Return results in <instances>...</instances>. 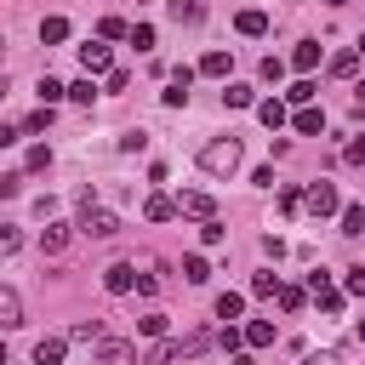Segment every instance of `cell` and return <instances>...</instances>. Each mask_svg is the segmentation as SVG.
<instances>
[{"mask_svg": "<svg viewBox=\"0 0 365 365\" xmlns=\"http://www.w3.org/2000/svg\"><path fill=\"white\" fill-rule=\"evenodd\" d=\"M68 97H74V103H91V97H97V86H91V74H86V80H74V86H68Z\"/></svg>", "mask_w": 365, "mask_h": 365, "instance_id": "cell-40", "label": "cell"}, {"mask_svg": "<svg viewBox=\"0 0 365 365\" xmlns=\"http://www.w3.org/2000/svg\"><path fill=\"white\" fill-rule=\"evenodd\" d=\"M325 6H342V0H325Z\"/></svg>", "mask_w": 365, "mask_h": 365, "instance_id": "cell-59", "label": "cell"}, {"mask_svg": "<svg viewBox=\"0 0 365 365\" xmlns=\"http://www.w3.org/2000/svg\"><path fill=\"white\" fill-rule=\"evenodd\" d=\"M125 34H131L125 17H103V23H97V40H125Z\"/></svg>", "mask_w": 365, "mask_h": 365, "instance_id": "cell-25", "label": "cell"}, {"mask_svg": "<svg viewBox=\"0 0 365 365\" xmlns=\"http://www.w3.org/2000/svg\"><path fill=\"white\" fill-rule=\"evenodd\" d=\"M0 57H6V34H0Z\"/></svg>", "mask_w": 365, "mask_h": 365, "instance_id": "cell-57", "label": "cell"}, {"mask_svg": "<svg viewBox=\"0 0 365 365\" xmlns=\"http://www.w3.org/2000/svg\"><path fill=\"white\" fill-rule=\"evenodd\" d=\"M348 297H365V268H348Z\"/></svg>", "mask_w": 365, "mask_h": 365, "instance_id": "cell-49", "label": "cell"}, {"mask_svg": "<svg viewBox=\"0 0 365 365\" xmlns=\"http://www.w3.org/2000/svg\"><path fill=\"white\" fill-rule=\"evenodd\" d=\"M251 297H279V274H251Z\"/></svg>", "mask_w": 365, "mask_h": 365, "instance_id": "cell-31", "label": "cell"}, {"mask_svg": "<svg viewBox=\"0 0 365 365\" xmlns=\"http://www.w3.org/2000/svg\"><path fill=\"white\" fill-rule=\"evenodd\" d=\"M80 228H86L91 240H114V234H120V217H114V211H103V205H91V211L80 217Z\"/></svg>", "mask_w": 365, "mask_h": 365, "instance_id": "cell-4", "label": "cell"}, {"mask_svg": "<svg viewBox=\"0 0 365 365\" xmlns=\"http://www.w3.org/2000/svg\"><path fill=\"white\" fill-rule=\"evenodd\" d=\"M103 86H108V91H125V86H131V74H125V68H108V74H103Z\"/></svg>", "mask_w": 365, "mask_h": 365, "instance_id": "cell-44", "label": "cell"}, {"mask_svg": "<svg viewBox=\"0 0 365 365\" xmlns=\"http://www.w3.org/2000/svg\"><path fill=\"white\" fill-rule=\"evenodd\" d=\"M182 279H188V285H205V279H211V262H205L200 251H188V257H182Z\"/></svg>", "mask_w": 365, "mask_h": 365, "instance_id": "cell-17", "label": "cell"}, {"mask_svg": "<svg viewBox=\"0 0 365 365\" xmlns=\"http://www.w3.org/2000/svg\"><path fill=\"white\" fill-rule=\"evenodd\" d=\"M222 240H228V228H222L217 217H211V222H200V245H222Z\"/></svg>", "mask_w": 365, "mask_h": 365, "instance_id": "cell-35", "label": "cell"}, {"mask_svg": "<svg viewBox=\"0 0 365 365\" xmlns=\"http://www.w3.org/2000/svg\"><path fill=\"white\" fill-rule=\"evenodd\" d=\"M57 97H68V86H57L51 74H40V108H51Z\"/></svg>", "mask_w": 365, "mask_h": 365, "instance_id": "cell-29", "label": "cell"}, {"mask_svg": "<svg viewBox=\"0 0 365 365\" xmlns=\"http://www.w3.org/2000/svg\"><path fill=\"white\" fill-rule=\"evenodd\" d=\"M23 325V297L11 285H0V331H17Z\"/></svg>", "mask_w": 365, "mask_h": 365, "instance_id": "cell-10", "label": "cell"}, {"mask_svg": "<svg viewBox=\"0 0 365 365\" xmlns=\"http://www.w3.org/2000/svg\"><path fill=\"white\" fill-rule=\"evenodd\" d=\"M17 188H23V171H11V177H0V200H11Z\"/></svg>", "mask_w": 365, "mask_h": 365, "instance_id": "cell-48", "label": "cell"}, {"mask_svg": "<svg viewBox=\"0 0 365 365\" xmlns=\"http://www.w3.org/2000/svg\"><path fill=\"white\" fill-rule=\"evenodd\" d=\"M17 245H23V234H17V228H6V222H0V257H17Z\"/></svg>", "mask_w": 365, "mask_h": 365, "instance_id": "cell-39", "label": "cell"}, {"mask_svg": "<svg viewBox=\"0 0 365 365\" xmlns=\"http://www.w3.org/2000/svg\"><path fill=\"white\" fill-rule=\"evenodd\" d=\"M314 97H319V86H314V80H297V86L285 91V103H297V108H308Z\"/></svg>", "mask_w": 365, "mask_h": 365, "instance_id": "cell-26", "label": "cell"}, {"mask_svg": "<svg viewBox=\"0 0 365 365\" xmlns=\"http://www.w3.org/2000/svg\"><path fill=\"white\" fill-rule=\"evenodd\" d=\"M302 205H308L314 217H331V211H342V200H336V182H325V177H319V182H308V188H302Z\"/></svg>", "mask_w": 365, "mask_h": 365, "instance_id": "cell-2", "label": "cell"}, {"mask_svg": "<svg viewBox=\"0 0 365 365\" xmlns=\"http://www.w3.org/2000/svg\"><path fill=\"white\" fill-rule=\"evenodd\" d=\"M177 217H200V222H211V217H217V200H211L205 188H188V194H177Z\"/></svg>", "mask_w": 365, "mask_h": 365, "instance_id": "cell-3", "label": "cell"}, {"mask_svg": "<svg viewBox=\"0 0 365 365\" xmlns=\"http://www.w3.org/2000/svg\"><path fill=\"white\" fill-rule=\"evenodd\" d=\"M80 68H86V74H108V68H114V63H108V46H103V40H86V46H80Z\"/></svg>", "mask_w": 365, "mask_h": 365, "instance_id": "cell-9", "label": "cell"}, {"mask_svg": "<svg viewBox=\"0 0 365 365\" xmlns=\"http://www.w3.org/2000/svg\"><path fill=\"white\" fill-rule=\"evenodd\" d=\"M148 148V131H120V154H143Z\"/></svg>", "mask_w": 365, "mask_h": 365, "instance_id": "cell-34", "label": "cell"}, {"mask_svg": "<svg viewBox=\"0 0 365 365\" xmlns=\"http://www.w3.org/2000/svg\"><path fill=\"white\" fill-rule=\"evenodd\" d=\"M354 51H359V57H365V34H359V46H354Z\"/></svg>", "mask_w": 365, "mask_h": 365, "instance_id": "cell-55", "label": "cell"}, {"mask_svg": "<svg viewBox=\"0 0 365 365\" xmlns=\"http://www.w3.org/2000/svg\"><path fill=\"white\" fill-rule=\"evenodd\" d=\"M228 68H234V57H228V51H205V57H200V74H211V80H222Z\"/></svg>", "mask_w": 365, "mask_h": 365, "instance_id": "cell-20", "label": "cell"}, {"mask_svg": "<svg viewBox=\"0 0 365 365\" xmlns=\"http://www.w3.org/2000/svg\"><path fill=\"white\" fill-rule=\"evenodd\" d=\"M0 97H6V74H0Z\"/></svg>", "mask_w": 365, "mask_h": 365, "instance_id": "cell-58", "label": "cell"}, {"mask_svg": "<svg viewBox=\"0 0 365 365\" xmlns=\"http://www.w3.org/2000/svg\"><path fill=\"white\" fill-rule=\"evenodd\" d=\"M63 354H68V336H40L34 342V365H63Z\"/></svg>", "mask_w": 365, "mask_h": 365, "instance_id": "cell-11", "label": "cell"}, {"mask_svg": "<svg viewBox=\"0 0 365 365\" xmlns=\"http://www.w3.org/2000/svg\"><path fill=\"white\" fill-rule=\"evenodd\" d=\"M200 171L234 177V171H240V137H211V143L200 148Z\"/></svg>", "mask_w": 365, "mask_h": 365, "instance_id": "cell-1", "label": "cell"}, {"mask_svg": "<svg viewBox=\"0 0 365 365\" xmlns=\"http://www.w3.org/2000/svg\"><path fill=\"white\" fill-rule=\"evenodd\" d=\"M143 217H148V222H165V217H177V200H171V194H148V200H143Z\"/></svg>", "mask_w": 365, "mask_h": 365, "instance_id": "cell-12", "label": "cell"}, {"mask_svg": "<svg viewBox=\"0 0 365 365\" xmlns=\"http://www.w3.org/2000/svg\"><path fill=\"white\" fill-rule=\"evenodd\" d=\"M63 245H68V222H46V228H40V251H46V257H57Z\"/></svg>", "mask_w": 365, "mask_h": 365, "instance_id": "cell-13", "label": "cell"}, {"mask_svg": "<svg viewBox=\"0 0 365 365\" xmlns=\"http://www.w3.org/2000/svg\"><path fill=\"white\" fill-rule=\"evenodd\" d=\"M125 40H131L137 51H148V46H154V23H131V34H125Z\"/></svg>", "mask_w": 365, "mask_h": 365, "instance_id": "cell-32", "label": "cell"}, {"mask_svg": "<svg viewBox=\"0 0 365 365\" xmlns=\"http://www.w3.org/2000/svg\"><path fill=\"white\" fill-rule=\"evenodd\" d=\"M234 29L257 40V34H268V11H240V17H234Z\"/></svg>", "mask_w": 365, "mask_h": 365, "instance_id": "cell-18", "label": "cell"}, {"mask_svg": "<svg viewBox=\"0 0 365 365\" xmlns=\"http://www.w3.org/2000/svg\"><path fill=\"white\" fill-rule=\"evenodd\" d=\"M354 108H365V80H359V86H354Z\"/></svg>", "mask_w": 365, "mask_h": 365, "instance_id": "cell-52", "label": "cell"}, {"mask_svg": "<svg viewBox=\"0 0 365 365\" xmlns=\"http://www.w3.org/2000/svg\"><path fill=\"white\" fill-rule=\"evenodd\" d=\"M68 342H103V319H80V325L68 331Z\"/></svg>", "mask_w": 365, "mask_h": 365, "instance_id": "cell-27", "label": "cell"}, {"mask_svg": "<svg viewBox=\"0 0 365 365\" xmlns=\"http://www.w3.org/2000/svg\"><path fill=\"white\" fill-rule=\"evenodd\" d=\"M291 68H319V40H297V51H291Z\"/></svg>", "mask_w": 365, "mask_h": 365, "instance_id": "cell-14", "label": "cell"}, {"mask_svg": "<svg viewBox=\"0 0 365 365\" xmlns=\"http://www.w3.org/2000/svg\"><path fill=\"white\" fill-rule=\"evenodd\" d=\"M302 302H308V291H297V285H279V308H285V314H297Z\"/></svg>", "mask_w": 365, "mask_h": 365, "instance_id": "cell-36", "label": "cell"}, {"mask_svg": "<svg viewBox=\"0 0 365 365\" xmlns=\"http://www.w3.org/2000/svg\"><path fill=\"white\" fill-rule=\"evenodd\" d=\"M257 120H262L268 131H279V125H285V103H279V97H268V103H257Z\"/></svg>", "mask_w": 365, "mask_h": 365, "instance_id": "cell-22", "label": "cell"}, {"mask_svg": "<svg viewBox=\"0 0 365 365\" xmlns=\"http://www.w3.org/2000/svg\"><path fill=\"white\" fill-rule=\"evenodd\" d=\"M228 365H257V359H251V354H234V359H228Z\"/></svg>", "mask_w": 365, "mask_h": 365, "instance_id": "cell-53", "label": "cell"}, {"mask_svg": "<svg viewBox=\"0 0 365 365\" xmlns=\"http://www.w3.org/2000/svg\"><path fill=\"white\" fill-rule=\"evenodd\" d=\"M222 103H228V108H251V103H257V91H251L245 80H228V86H222Z\"/></svg>", "mask_w": 365, "mask_h": 365, "instance_id": "cell-15", "label": "cell"}, {"mask_svg": "<svg viewBox=\"0 0 365 365\" xmlns=\"http://www.w3.org/2000/svg\"><path fill=\"white\" fill-rule=\"evenodd\" d=\"M308 297H319V308H325V314H342V291H336L325 274H308Z\"/></svg>", "mask_w": 365, "mask_h": 365, "instance_id": "cell-7", "label": "cell"}, {"mask_svg": "<svg viewBox=\"0 0 365 365\" xmlns=\"http://www.w3.org/2000/svg\"><path fill=\"white\" fill-rule=\"evenodd\" d=\"M17 137H23V125H6V120H0V148H11Z\"/></svg>", "mask_w": 365, "mask_h": 365, "instance_id": "cell-50", "label": "cell"}, {"mask_svg": "<svg viewBox=\"0 0 365 365\" xmlns=\"http://www.w3.org/2000/svg\"><path fill=\"white\" fill-rule=\"evenodd\" d=\"M97 365H143V359H137V348H131V342L103 336V342H97Z\"/></svg>", "mask_w": 365, "mask_h": 365, "instance_id": "cell-6", "label": "cell"}, {"mask_svg": "<svg viewBox=\"0 0 365 365\" xmlns=\"http://www.w3.org/2000/svg\"><path fill=\"white\" fill-rule=\"evenodd\" d=\"M279 211L297 217V211H302V188H279Z\"/></svg>", "mask_w": 365, "mask_h": 365, "instance_id": "cell-37", "label": "cell"}, {"mask_svg": "<svg viewBox=\"0 0 365 365\" xmlns=\"http://www.w3.org/2000/svg\"><path fill=\"white\" fill-rule=\"evenodd\" d=\"M331 74H336V80H354V74H359V51H354V46L336 51V57H331Z\"/></svg>", "mask_w": 365, "mask_h": 365, "instance_id": "cell-21", "label": "cell"}, {"mask_svg": "<svg viewBox=\"0 0 365 365\" xmlns=\"http://www.w3.org/2000/svg\"><path fill=\"white\" fill-rule=\"evenodd\" d=\"M342 234H365V205H342Z\"/></svg>", "mask_w": 365, "mask_h": 365, "instance_id": "cell-30", "label": "cell"}, {"mask_svg": "<svg viewBox=\"0 0 365 365\" xmlns=\"http://www.w3.org/2000/svg\"><path fill=\"white\" fill-rule=\"evenodd\" d=\"M46 165H51V148L34 143V148H29V171H46Z\"/></svg>", "mask_w": 365, "mask_h": 365, "instance_id": "cell-42", "label": "cell"}, {"mask_svg": "<svg viewBox=\"0 0 365 365\" xmlns=\"http://www.w3.org/2000/svg\"><path fill=\"white\" fill-rule=\"evenodd\" d=\"M240 314H245V297L240 291H222L217 297V319H240Z\"/></svg>", "mask_w": 365, "mask_h": 365, "instance_id": "cell-24", "label": "cell"}, {"mask_svg": "<svg viewBox=\"0 0 365 365\" xmlns=\"http://www.w3.org/2000/svg\"><path fill=\"white\" fill-rule=\"evenodd\" d=\"M354 336H359V342H365V319H354Z\"/></svg>", "mask_w": 365, "mask_h": 365, "instance_id": "cell-54", "label": "cell"}, {"mask_svg": "<svg viewBox=\"0 0 365 365\" xmlns=\"http://www.w3.org/2000/svg\"><path fill=\"white\" fill-rule=\"evenodd\" d=\"M0 365H11V354H6V348H0Z\"/></svg>", "mask_w": 365, "mask_h": 365, "instance_id": "cell-56", "label": "cell"}, {"mask_svg": "<svg viewBox=\"0 0 365 365\" xmlns=\"http://www.w3.org/2000/svg\"><path fill=\"white\" fill-rule=\"evenodd\" d=\"M137 331H143V336H165V314H143Z\"/></svg>", "mask_w": 365, "mask_h": 365, "instance_id": "cell-38", "label": "cell"}, {"mask_svg": "<svg viewBox=\"0 0 365 365\" xmlns=\"http://www.w3.org/2000/svg\"><path fill=\"white\" fill-rule=\"evenodd\" d=\"M68 40V17H46L40 23V46H63Z\"/></svg>", "mask_w": 365, "mask_h": 365, "instance_id": "cell-19", "label": "cell"}, {"mask_svg": "<svg viewBox=\"0 0 365 365\" xmlns=\"http://www.w3.org/2000/svg\"><path fill=\"white\" fill-rule=\"evenodd\" d=\"M177 354H182V342H165V336H160V342H154V348L143 354V365H171Z\"/></svg>", "mask_w": 365, "mask_h": 365, "instance_id": "cell-23", "label": "cell"}, {"mask_svg": "<svg viewBox=\"0 0 365 365\" xmlns=\"http://www.w3.org/2000/svg\"><path fill=\"white\" fill-rule=\"evenodd\" d=\"M160 103H165V108H182V103H188V91H182V86H171V91H160Z\"/></svg>", "mask_w": 365, "mask_h": 365, "instance_id": "cell-47", "label": "cell"}, {"mask_svg": "<svg viewBox=\"0 0 365 365\" xmlns=\"http://www.w3.org/2000/svg\"><path fill=\"white\" fill-rule=\"evenodd\" d=\"M257 74H262L268 86H279V80H285V63H279V57H262V63H257Z\"/></svg>", "mask_w": 365, "mask_h": 365, "instance_id": "cell-33", "label": "cell"}, {"mask_svg": "<svg viewBox=\"0 0 365 365\" xmlns=\"http://www.w3.org/2000/svg\"><path fill=\"white\" fill-rule=\"evenodd\" d=\"M194 74H200V68H188V63H177V68H171V86H182V91H188V86H194Z\"/></svg>", "mask_w": 365, "mask_h": 365, "instance_id": "cell-43", "label": "cell"}, {"mask_svg": "<svg viewBox=\"0 0 365 365\" xmlns=\"http://www.w3.org/2000/svg\"><path fill=\"white\" fill-rule=\"evenodd\" d=\"M34 217H40V222H51V217H57V200H51V194H40V200H34Z\"/></svg>", "mask_w": 365, "mask_h": 365, "instance_id": "cell-45", "label": "cell"}, {"mask_svg": "<svg viewBox=\"0 0 365 365\" xmlns=\"http://www.w3.org/2000/svg\"><path fill=\"white\" fill-rule=\"evenodd\" d=\"M46 125H51V108H34V114L23 120V131H29V137H34V131H46Z\"/></svg>", "mask_w": 365, "mask_h": 365, "instance_id": "cell-41", "label": "cell"}, {"mask_svg": "<svg viewBox=\"0 0 365 365\" xmlns=\"http://www.w3.org/2000/svg\"><path fill=\"white\" fill-rule=\"evenodd\" d=\"M342 160H348V165H365V137H354V143L342 148Z\"/></svg>", "mask_w": 365, "mask_h": 365, "instance_id": "cell-46", "label": "cell"}, {"mask_svg": "<svg viewBox=\"0 0 365 365\" xmlns=\"http://www.w3.org/2000/svg\"><path fill=\"white\" fill-rule=\"evenodd\" d=\"M308 365H342V359H336V348H325V354H308Z\"/></svg>", "mask_w": 365, "mask_h": 365, "instance_id": "cell-51", "label": "cell"}, {"mask_svg": "<svg viewBox=\"0 0 365 365\" xmlns=\"http://www.w3.org/2000/svg\"><path fill=\"white\" fill-rule=\"evenodd\" d=\"M291 125H297L302 137H314V131H325V108H314V103H308V108H297V120H291Z\"/></svg>", "mask_w": 365, "mask_h": 365, "instance_id": "cell-16", "label": "cell"}, {"mask_svg": "<svg viewBox=\"0 0 365 365\" xmlns=\"http://www.w3.org/2000/svg\"><path fill=\"white\" fill-rule=\"evenodd\" d=\"M103 291H108V297L137 291V262H114V268H103Z\"/></svg>", "mask_w": 365, "mask_h": 365, "instance_id": "cell-5", "label": "cell"}, {"mask_svg": "<svg viewBox=\"0 0 365 365\" xmlns=\"http://www.w3.org/2000/svg\"><path fill=\"white\" fill-rule=\"evenodd\" d=\"M245 342H251V348H268V342H274V325H268V319H251V325H245Z\"/></svg>", "mask_w": 365, "mask_h": 365, "instance_id": "cell-28", "label": "cell"}, {"mask_svg": "<svg viewBox=\"0 0 365 365\" xmlns=\"http://www.w3.org/2000/svg\"><path fill=\"white\" fill-rule=\"evenodd\" d=\"M165 11H171V23H182V29H200V23H205V0H165Z\"/></svg>", "mask_w": 365, "mask_h": 365, "instance_id": "cell-8", "label": "cell"}]
</instances>
